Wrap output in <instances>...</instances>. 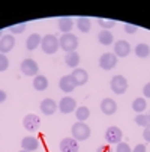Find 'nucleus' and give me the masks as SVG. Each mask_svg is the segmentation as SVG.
<instances>
[{
	"label": "nucleus",
	"instance_id": "15",
	"mask_svg": "<svg viewBox=\"0 0 150 152\" xmlns=\"http://www.w3.org/2000/svg\"><path fill=\"white\" fill-rule=\"evenodd\" d=\"M15 47V36L12 35H3L0 38V53L6 54Z\"/></svg>",
	"mask_w": 150,
	"mask_h": 152
},
{
	"label": "nucleus",
	"instance_id": "30",
	"mask_svg": "<svg viewBox=\"0 0 150 152\" xmlns=\"http://www.w3.org/2000/svg\"><path fill=\"white\" fill-rule=\"evenodd\" d=\"M8 66H9V60H8L6 54H2V53H0V72L6 71Z\"/></svg>",
	"mask_w": 150,
	"mask_h": 152
},
{
	"label": "nucleus",
	"instance_id": "20",
	"mask_svg": "<svg viewBox=\"0 0 150 152\" xmlns=\"http://www.w3.org/2000/svg\"><path fill=\"white\" fill-rule=\"evenodd\" d=\"M147 108V102H146V98L144 96H140V98H135L132 101V110L137 113V115H141L146 112Z\"/></svg>",
	"mask_w": 150,
	"mask_h": 152
},
{
	"label": "nucleus",
	"instance_id": "37",
	"mask_svg": "<svg viewBox=\"0 0 150 152\" xmlns=\"http://www.w3.org/2000/svg\"><path fill=\"white\" fill-rule=\"evenodd\" d=\"M6 98H8L6 92H5V91H2V89H0V104H2V102H5V101H6Z\"/></svg>",
	"mask_w": 150,
	"mask_h": 152
},
{
	"label": "nucleus",
	"instance_id": "17",
	"mask_svg": "<svg viewBox=\"0 0 150 152\" xmlns=\"http://www.w3.org/2000/svg\"><path fill=\"white\" fill-rule=\"evenodd\" d=\"M71 75L74 77V80H75L77 86H83V84L87 83V80H89V74L86 72L84 69H81V68H75V69L72 71V74H71Z\"/></svg>",
	"mask_w": 150,
	"mask_h": 152
},
{
	"label": "nucleus",
	"instance_id": "38",
	"mask_svg": "<svg viewBox=\"0 0 150 152\" xmlns=\"http://www.w3.org/2000/svg\"><path fill=\"white\" fill-rule=\"evenodd\" d=\"M20 152H27V151H23V149H21V151H20Z\"/></svg>",
	"mask_w": 150,
	"mask_h": 152
},
{
	"label": "nucleus",
	"instance_id": "28",
	"mask_svg": "<svg viewBox=\"0 0 150 152\" xmlns=\"http://www.w3.org/2000/svg\"><path fill=\"white\" fill-rule=\"evenodd\" d=\"M98 24L101 27H104V30H108V29H113L116 26V23L113 20H105V18H98Z\"/></svg>",
	"mask_w": 150,
	"mask_h": 152
},
{
	"label": "nucleus",
	"instance_id": "7",
	"mask_svg": "<svg viewBox=\"0 0 150 152\" xmlns=\"http://www.w3.org/2000/svg\"><path fill=\"white\" fill-rule=\"evenodd\" d=\"M117 65V56L114 53H104L99 57V66L104 71H111Z\"/></svg>",
	"mask_w": 150,
	"mask_h": 152
},
{
	"label": "nucleus",
	"instance_id": "21",
	"mask_svg": "<svg viewBox=\"0 0 150 152\" xmlns=\"http://www.w3.org/2000/svg\"><path fill=\"white\" fill-rule=\"evenodd\" d=\"M65 63L68 65L69 68H78V65H80V54L77 51H72V53H66L65 56Z\"/></svg>",
	"mask_w": 150,
	"mask_h": 152
},
{
	"label": "nucleus",
	"instance_id": "19",
	"mask_svg": "<svg viewBox=\"0 0 150 152\" xmlns=\"http://www.w3.org/2000/svg\"><path fill=\"white\" fill-rule=\"evenodd\" d=\"M33 88L38 91V92H42V91H45L48 88V78L45 75H36L33 78Z\"/></svg>",
	"mask_w": 150,
	"mask_h": 152
},
{
	"label": "nucleus",
	"instance_id": "18",
	"mask_svg": "<svg viewBox=\"0 0 150 152\" xmlns=\"http://www.w3.org/2000/svg\"><path fill=\"white\" fill-rule=\"evenodd\" d=\"M72 27H74L72 18H69V17L59 18V29H60V32H63V35H65V33H71Z\"/></svg>",
	"mask_w": 150,
	"mask_h": 152
},
{
	"label": "nucleus",
	"instance_id": "8",
	"mask_svg": "<svg viewBox=\"0 0 150 152\" xmlns=\"http://www.w3.org/2000/svg\"><path fill=\"white\" fill-rule=\"evenodd\" d=\"M23 126L27 129L29 133H35V131H38L39 126H41V118L36 116V115H32V113L26 115L24 119H23Z\"/></svg>",
	"mask_w": 150,
	"mask_h": 152
},
{
	"label": "nucleus",
	"instance_id": "12",
	"mask_svg": "<svg viewBox=\"0 0 150 152\" xmlns=\"http://www.w3.org/2000/svg\"><path fill=\"white\" fill-rule=\"evenodd\" d=\"M131 44L128 41H125V39H120V41H117L116 44H114V54L117 56V59L119 57H126L128 54L131 53Z\"/></svg>",
	"mask_w": 150,
	"mask_h": 152
},
{
	"label": "nucleus",
	"instance_id": "6",
	"mask_svg": "<svg viewBox=\"0 0 150 152\" xmlns=\"http://www.w3.org/2000/svg\"><path fill=\"white\" fill-rule=\"evenodd\" d=\"M20 69L27 77H36L38 72H39V66H38V63L33 59H24L23 62H21V65H20Z\"/></svg>",
	"mask_w": 150,
	"mask_h": 152
},
{
	"label": "nucleus",
	"instance_id": "2",
	"mask_svg": "<svg viewBox=\"0 0 150 152\" xmlns=\"http://www.w3.org/2000/svg\"><path fill=\"white\" fill-rule=\"evenodd\" d=\"M78 36L72 35V33H65L59 38V44H60V48L66 53H72V51H77L78 48Z\"/></svg>",
	"mask_w": 150,
	"mask_h": 152
},
{
	"label": "nucleus",
	"instance_id": "34",
	"mask_svg": "<svg viewBox=\"0 0 150 152\" xmlns=\"http://www.w3.org/2000/svg\"><path fill=\"white\" fill-rule=\"evenodd\" d=\"M143 139H144L147 143H150V126L144 128V131H143Z\"/></svg>",
	"mask_w": 150,
	"mask_h": 152
},
{
	"label": "nucleus",
	"instance_id": "13",
	"mask_svg": "<svg viewBox=\"0 0 150 152\" xmlns=\"http://www.w3.org/2000/svg\"><path fill=\"white\" fill-rule=\"evenodd\" d=\"M59 149L60 152H78L80 149V145L75 139L72 137H66V139H63L59 145Z\"/></svg>",
	"mask_w": 150,
	"mask_h": 152
},
{
	"label": "nucleus",
	"instance_id": "32",
	"mask_svg": "<svg viewBox=\"0 0 150 152\" xmlns=\"http://www.w3.org/2000/svg\"><path fill=\"white\" fill-rule=\"evenodd\" d=\"M137 30H138V27L134 26V24H129V23L125 24V32H126V33H131V35H132V33H135Z\"/></svg>",
	"mask_w": 150,
	"mask_h": 152
},
{
	"label": "nucleus",
	"instance_id": "3",
	"mask_svg": "<svg viewBox=\"0 0 150 152\" xmlns=\"http://www.w3.org/2000/svg\"><path fill=\"white\" fill-rule=\"evenodd\" d=\"M41 48L45 54H54L60 48L59 38L56 35H45L41 41Z\"/></svg>",
	"mask_w": 150,
	"mask_h": 152
},
{
	"label": "nucleus",
	"instance_id": "11",
	"mask_svg": "<svg viewBox=\"0 0 150 152\" xmlns=\"http://www.w3.org/2000/svg\"><path fill=\"white\" fill-rule=\"evenodd\" d=\"M75 86H77V83H75V80H74V77L71 74L69 75H63L59 80V88H60V91H63L65 94H71L75 89Z\"/></svg>",
	"mask_w": 150,
	"mask_h": 152
},
{
	"label": "nucleus",
	"instance_id": "22",
	"mask_svg": "<svg viewBox=\"0 0 150 152\" xmlns=\"http://www.w3.org/2000/svg\"><path fill=\"white\" fill-rule=\"evenodd\" d=\"M98 41H99V44H102V45H111L114 42V36H113V33L110 30H102L98 35Z\"/></svg>",
	"mask_w": 150,
	"mask_h": 152
},
{
	"label": "nucleus",
	"instance_id": "25",
	"mask_svg": "<svg viewBox=\"0 0 150 152\" xmlns=\"http://www.w3.org/2000/svg\"><path fill=\"white\" fill-rule=\"evenodd\" d=\"M135 56L137 57H140V59H146V57H149L150 56V47L147 45V44H138V45H135Z\"/></svg>",
	"mask_w": 150,
	"mask_h": 152
},
{
	"label": "nucleus",
	"instance_id": "16",
	"mask_svg": "<svg viewBox=\"0 0 150 152\" xmlns=\"http://www.w3.org/2000/svg\"><path fill=\"white\" fill-rule=\"evenodd\" d=\"M21 149L27 151V152H33V151L39 149V140L33 136H27L21 140Z\"/></svg>",
	"mask_w": 150,
	"mask_h": 152
},
{
	"label": "nucleus",
	"instance_id": "9",
	"mask_svg": "<svg viewBox=\"0 0 150 152\" xmlns=\"http://www.w3.org/2000/svg\"><path fill=\"white\" fill-rule=\"evenodd\" d=\"M39 108H41V112L44 113L45 116H51V115H54L59 110V104L54 99H51V98H45V99L41 101Z\"/></svg>",
	"mask_w": 150,
	"mask_h": 152
},
{
	"label": "nucleus",
	"instance_id": "31",
	"mask_svg": "<svg viewBox=\"0 0 150 152\" xmlns=\"http://www.w3.org/2000/svg\"><path fill=\"white\" fill-rule=\"evenodd\" d=\"M116 152H132V149H131V146L128 145V143H125V142H120V143H117Z\"/></svg>",
	"mask_w": 150,
	"mask_h": 152
},
{
	"label": "nucleus",
	"instance_id": "29",
	"mask_svg": "<svg viewBox=\"0 0 150 152\" xmlns=\"http://www.w3.org/2000/svg\"><path fill=\"white\" fill-rule=\"evenodd\" d=\"M24 29H26V23H18V24H15V26H11V27H9L11 33H15V35L23 33V32H24Z\"/></svg>",
	"mask_w": 150,
	"mask_h": 152
},
{
	"label": "nucleus",
	"instance_id": "4",
	"mask_svg": "<svg viewBox=\"0 0 150 152\" xmlns=\"http://www.w3.org/2000/svg\"><path fill=\"white\" fill-rule=\"evenodd\" d=\"M110 88H111V91H113L116 95H123V94L128 91V80H126L123 75L117 74V75H114V77L111 78Z\"/></svg>",
	"mask_w": 150,
	"mask_h": 152
},
{
	"label": "nucleus",
	"instance_id": "36",
	"mask_svg": "<svg viewBox=\"0 0 150 152\" xmlns=\"http://www.w3.org/2000/svg\"><path fill=\"white\" fill-rule=\"evenodd\" d=\"M96 152H113V149H111V146H108V145H104V146L98 148Z\"/></svg>",
	"mask_w": 150,
	"mask_h": 152
},
{
	"label": "nucleus",
	"instance_id": "10",
	"mask_svg": "<svg viewBox=\"0 0 150 152\" xmlns=\"http://www.w3.org/2000/svg\"><path fill=\"white\" fill-rule=\"evenodd\" d=\"M77 107V102L72 96H63L59 102V110L63 113V115H69L75 110Z\"/></svg>",
	"mask_w": 150,
	"mask_h": 152
},
{
	"label": "nucleus",
	"instance_id": "23",
	"mask_svg": "<svg viewBox=\"0 0 150 152\" xmlns=\"http://www.w3.org/2000/svg\"><path fill=\"white\" fill-rule=\"evenodd\" d=\"M77 27H78V30L83 32V33L90 32V29H92V21H90V18H87V17H80V18L77 20Z\"/></svg>",
	"mask_w": 150,
	"mask_h": 152
},
{
	"label": "nucleus",
	"instance_id": "24",
	"mask_svg": "<svg viewBox=\"0 0 150 152\" xmlns=\"http://www.w3.org/2000/svg\"><path fill=\"white\" fill-rule=\"evenodd\" d=\"M41 41H42V38L38 35V33H32L29 38H27V41H26V48L27 50H35V48H38L39 45H41Z\"/></svg>",
	"mask_w": 150,
	"mask_h": 152
},
{
	"label": "nucleus",
	"instance_id": "27",
	"mask_svg": "<svg viewBox=\"0 0 150 152\" xmlns=\"http://www.w3.org/2000/svg\"><path fill=\"white\" fill-rule=\"evenodd\" d=\"M75 116H77V121H78V122H84V121H87V119H89V116H90V110H89L87 107H80V108H77Z\"/></svg>",
	"mask_w": 150,
	"mask_h": 152
},
{
	"label": "nucleus",
	"instance_id": "39",
	"mask_svg": "<svg viewBox=\"0 0 150 152\" xmlns=\"http://www.w3.org/2000/svg\"><path fill=\"white\" fill-rule=\"evenodd\" d=\"M0 35H3V32H2V30H0Z\"/></svg>",
	"mask_w": 150,
	"mask_h": 152
},
{
	"label": "nucleus",
	"instance_id": "1",
	"mask_svg": "<svg viewBox=\"0 0 150 152\" xmlns=\"http://www.w3.org/2000/svg\"><path fill=\"white\" fill-rule=\"evenodd\" d=\"M71 133H72V139H75L77 142H84L90 137L92 129L84 122H75L71 128Z\"/></svg>",
	"mask_w": 150,
	"mask_h": 152
},
{
	"label": "nucleus",
	"instance_id": "5",
	"mask_svg": "<svg viewBox=\"0 0 150 152\" xmlns=\"http://www.w3.org/2000/svg\"><path fill=\"white\" fill-rule=\"evenodd\" d=\"M123 133L119 126H108L105 129V142L108 145H117L122 142Z\"/></svg>",
	"mask_w": 150,
	"mask_h": 152
},
{
	"label": "nucleus",
	"instance_id": "14",
	"mask_svg": "<svg viewBox=\"0 0 150 152\" xmlns=\"http://www.w3.org/2000/svg\"><path fill=\"white\" fill-rule=\"evenodd\" d=\"M101 112L107 116H111L117 112V102L111 98H104L101 101Z\"/></svg>",
	"mask_w": 150,
	"mask_h": 152
},
{
	"label": "nucleus",
	"instance_id": "33",
	"mask_svg": "<svg viewBox=\"0 0 150 152\" xmlns=\"http://www.w3.org/2000/svg\"><path fill=\"white\" fill-rule=\"evenodd\" d=\"M132 152H147V146L140 143V145H135V148L132 149Z\"/></svg>",
	"mask_w": 150,
	"mask_h": 152
},
{
	"label": "nucleus",
	"instance_id": "26",
	"mask_svg": "<svg viewBox=\"0 0 150 152\" xmlns=\"http://www.w3.org/2000/svg\"><path fill=\"white\" fill-rule=\"evenodd\" d=\"M135 124L137 125H140V126H143V128H147V126H150V113H141V115H137L135 116Z\"/></svg>",
	"mask_w": 150,
	"mask_h": 152
},
{
	"label": "nucleus",
	"instance_id": "35",
	"mask_svg": "<svg viewBox=\"0 0 150 152\" xmlns=\"http://www.w3.org/2000/svg\"><path fill=\"white\" fill-rule=\"evenodd\" d=\"M143 95L146 98H150V83L144 84V88H143Z\"/></svg>",
	"mask_w": 150,
	"mask_h": 152
}]
</instances>
